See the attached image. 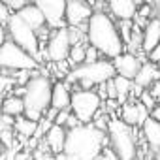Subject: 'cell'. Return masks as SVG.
<instances>
[{"mask_svg": "<svg viewBox=\"0 0 160 160\" xmlns=\"http://www.w3.org/2000/svg\"><path fill=\"white\" fill-rule=\"evenodd\" d=\"M72 43H70V34H68V27L53 30V34L49 36L47 42V58L55 64H64L68 60Z\"/></svg>", "mask_w": 160, "mask_h": 160, "instance_id": "obj_9", "label": "cell"}, {"mask_svg": "<svg viewBox=\"0 0 160 160\" xmlns=\"http://www.w3.org/2000/svg\"><path fill=\"white\" fill-rule=\"evenodd\" d=\"M117 73H115V68H113V62L111 60H106V58H100L96 62H91V64H81L77 68H72L68 73H66V83H79L83 89L79 91H92L94 85H104L108 83L109 79H113Z\"/></svg>", "mask_w": 160, "mask_h": 160, "instance_id": "obj_4", "label": "cell"}, {"mask_svg": "<svg viewBox=\"0 0 160 160\" xmlns=\"http://www.w3.org/2000/svg\"><path fill=\"white\" fill-rule=\"evenodd\" d=\"M94 13V8L83 0H70L66 2V23L68 27L81 28L83 25L87 27L91 15Z\"/></svg>", "mask_w": 160, "mask_h": 160, "instance_id": "obj_11", "label": "cell"}, {"mask_svg": "<svg viewBox=\"0 0 160 160\" xmlns=\"http://www.w3.org/2000/svg\"><path fill=\"white\" fill-rule=\"evenodd\" d=\"M17 15H19L21 21H25L36 34H40V30H43V27H45V19H43V15H42V12H40V8H38L36 4H27Z\"/></svg>", "mask_w": 160, "mask_h": 160, "instance_id": "obj_17", "label": "cell"}, {"mask_svg": "<svg viewBox=\"0 0 160 160\" xmlns=\"http://www.w3.org/2000/svg\"><path fill=\"white\" fill-rule=\"evenodd\" d=\"M70 109H64V111H58L57 113V117H55V121H53V124H57V126H66V122H68V117H70Z\"/></svg>", "mask_w": 160, "mask_h": 160, "instance_id": "obj_29", "label": "cell"}, {"mask_svg": "<svg viewBox=\"0 0 160 160\" xmlns=\"http://www.w3.org/2000/svg\"><path fill=\"white\" fill-rule=\"evenodd\" d=\"M13 122H15V121H13L12 117L0 113V134L6 132V130H13Z\"/></svg>", "mask_w": 160, "mask_h": 160, "instance_id": "obj_28", "label": "cell"}, {"mask_svg": "<svg viewBox=\"0 0 160 160\" xmlns=\"http://www.w3.org/2000/svg\"><path fill=\"white\" fill-rule=\"evenodd\" d=\"M6 32L10 34V40L15 45H19L23 51H27L40 62V36L25 21H21L17 13H12L10 21L6 23Z\"/></svg>", "mask_w": 160, "mask_h": 160, "instance_id": "obj_6", "label": "cell"}, {"mask_svg": "<svg viewBox=\"0 0 160 160\" xmlns=\"http://www.w3.org/2000/svg\"><path fill=\"white\" fill-rule=\"evenodd\" d=\"M104 89H106L108 100H117V91H115V85H113V79H109L108 83H104Z\"/></svg>", "mask_w": 160, "mask_h": 160, "instance_id": "obj_31", "label": "cell"}, {"mask_svg": "<svg viewBox=\"0 0 160 160\" xmlns=\"http://www.w3.org/2000/svg\"><path fill=\"white\" fill-rule=\"evenodd\" d=\"M151 117H152L154 121H158V122H160V104H156V108L151 111Z\"/></svg>", "mask_w": 160, "mask_h": 160, "instance_id": "obj_36", "label": "cell"}, {"mask_svg": "<svg viewBox=\"0 0 160 160\" xmlns=\"http://www.w3.org/2000/svg\"><path fill=\"white\" fill-rule=\"evenodd\" d=\"M106 132L94 128L92 124H79L66 132V143L62 151V160H96L106 149Z\"/></svg>", "mask_w": 160, "mask_h": 160, "instance_id": "obj_2", "label": "cell"}, {"mask_svg": "<svg viewBox=\"0 0 160 160\" xmlns=\"http://www.w3.org/2000/svg\"><path fill=\"white\" fill-rule=\"evenodd\" d=\"M12 17V12L8 10V6L4 2H0V25H6Z\"/></svg>", "mask_w": 160, "mask_h": 160, "instance_id": "obj_32", "label": "cell"}, {"mask_svg": "<svg viewBox=\"0 0 160 160\" xmlns=\"http://www.w3.org/2000/svg\"><path fill=\"white\" fill-rule=\"evenodd\" d=\"M141 134H143L147 145H149L154 152H158V151H160V122L154 121L152 117H149V119L141 124Z\"/></svg>", "mask_w": 160, "mask_h": 160, "instance_id": "obj_20", "label": "cell"}, {"mask_svg": "<svg viewBox=\"0 0 160 160\" xmlns=\"http://www.w3.org/2000/svg\"><path fill=\"white\" fill-rule=\"evenodd\" d=\"M149 60H151L152 64H156V66L160 64V43H158V45H156V49L149 55Z\"/></svg>", "mask_w": 160, "mask_h": 160, "instance_id": "obj_34", "label": "cell"}, {"mask_svg": "<svg viewBox=\"0 0 160 160\" xmlns=\"http://www.w3.org/2000/svg\"><path fill=\"white\" fill-rule=\"evenodd\" d=\"M6 6H8V10L12 12V13H19L28 2H25V0H6V2H4Z\"/></svg>", "mask_w": 160, "mask_h": 160, "instance_id": "obj_26", "label": "cell"}, {"mask_svg": "<svg viewBox=\"0 0 160 160\" xmlns=\"http://www.w3.org/2000/svg\"><path fill=\"white\" fill-rule=\"evenodd\" d=\"M151 117V113L143 108V104L138 102H124L122 108L119 109V119L122 122H126L128 126H141L147 119Z\"/></svg>", "mask_w": 160, "mask_h": 160, "instance_id": "obj_13", "label": "cell"}, {"mask_svg": "<svg viewBox=\"0 0 160 160\" xmlns=\"http://www.w3.org/2000/svg\"><path fill=\"white\" fill-rule=\"evenodd\" d=\"M0 141L4 143V147L12 149V145H13V130H6V132H2V134H0Z\"/></svg>", "mask_w": 160, "mask_h": 160, "instance_id": "obj_30", "label": "cell"}, {"mask_svg": "<svg viewBox=\"0 0 160 160\" xmlns=\"http://www.w3.org/2000/svg\"><path fill=\"white\" fill-rule=\"evenodd\" d=\"M96 160H117V156L113 154V151H111V149H108V147H106V149L102 151V154H100Z\"/></svg>", "mask_w": 160, "mask_h": 160, "instance_id": "obj_33", "label": "cell"}, {"mask_svg": "<svg viewBox=\"0 0 160 160\" xmlns=\"http://www.w3.org/2000/svg\"><path fill=\"white\" fill-rule=\"evenodd\" d=\"M111 62H113L115 73L124 77V79H128V81H134L138 72H139V68H141V62H139L138 55H134V53H122L117 58H113Z\"/></svg>", "mask_w": 160, "mask_h": 160, "instance_id": "obj_12", "label": "cell"}, {"mask_svg": "<svg viewBox=\"0 0 160 160\" xmlns=\"http://www.w3.org/2000/svg\"><path fill=\"white\" fill-rule=\"evenodd\" d=\"M42 160H62V156H55V154H47V156H43Z\"/></svg>", "mask_w": 160, "mask_h": 160, "instance_id": "obj_37", "label": "cell"}, {"mask_svg": "<svg viewBox=\"0 0 160 160\" xmlns=\"http://www.w3.org/2000/svg\"><path fill=\"white\" fill-rule=\"evenodd\" d=\"M66 62H68L72 68H77V66L85 64V45H72ZM72 68H70V70H72Z\"/></svg>", "mask_w": 160, "mask_h": 160, "instance_id": "obj_24", "label": "cell"}, {"mask_svg": "<svg viewBox=\"0 0 160 160\" xmlns=\"http://www.w3.org/2000/svg\"><path fill=\"white\" fill-rule=\"evenodd\" d=\"M113 85H115V91H117V102L121 104H124V100H126V96L132 92V89H134V81H128V79H124V77H121V75H115L113 77Z\"/></svg>", "mask_w": 160, "mask_h": 160, "instance_id": "obj_23", "label": "cell"}, {"mask_svg": "<svg viewBox=\"0 0 160 160\" xmlns=\"http://www.w3.org/2000/svg\"><path fill=\"white\" fill-rule=\"evenodd\" d=\"M108 141L117 160H136L138 158V139L134 136V130L132 126L122 122L119 117L109 119Z\"/></svg>", "mask_w": 160, "mask_h": 160, "instance_id": "obj_5", "label": "cell"}, {"mask_svg": "<svg viewBox=\"0 0 160 160\" xmlns=\"http://www.w3.org/2000/svg\"><path fill=\"white\" fill-rule=\"evenodd\" d=\"M139 102L143 104V108H145L149 113L156 108V100H154V96L151 94V91H141V94H139Z\"/></svg>", "mask_w": 160, "mask_h": 160, "instance_id": "obj_25", "label": "cell"}, {"mask_svg": "<svg viewBox=\"0 0 160 160\" xmlns=\"http://www.w3.org/2000/svg\"><path fill=\"white\" fill-rule=\"evenodd\" d=\"M36 6L40 8L45 25L53 30L64 28L66 23V2L64 0H38Z\"/></svg>", "mask_w": 160, "mask_h": 160, "instance_id": "obj_10", "label": "cell"}, {"mask_svg": "<svg viewBox=\"0 0 160 160\" xmlns=\"http://www.w3.org/2000/svg\"><path fill=\"white\" fill-rule=\"evenodd\" d=\"M13 130H15L21 138H34V134H36V130H38V122H32V121H28V119L23 115V117H19V119L13 122Z\"/></svg>", "mask_w": 160, "mask_h": 160, "instance_id": "obj_22", "label": "cell"}, {"mask_svg": "<svg viewBox=\"0 0 160 160\" xmlns=\"http://www.w3.org/2000/svg\"><path fill=\"white\" fill-rule=\"evenodd\" d=\"M96 60H100V53L94 47L87 45L85 47V64H91V62H96Z\"/></svg>", "mask_w": 160, "mask_h": 160, "instance_id": "obj_27", "label": "cell"}, {"mask_svg": "<svg viewBox=\"0 0 160 160\" xmlns=\"http://www.w3.org/2000/svg\"><path fill=\"white\" fill-rule=\"evenodd\" d=\"M6 43V27L0 25V47H2Z\"/></svg>", "mask_w": 160, "mask_h": 160, "instance_id": "obj_35", "label": "cell"}, {"mask_svg": "<svg viewBox=\"0 0 160 160\" xmlns=\"http://www.w3.org/2000/svg\"><path fill=\"white\" fill-rule=\"evenodd\" d=\"M0 160H2V158H0Z\"/></svg>", "mask_w": 160, "mask_h": 160, "instance_id": "obj_41", "label": "cell"}, {"mask_svg": "<svg viewBox=\"0 0 160 160\" xmlns=\"http://www.w3.org/2000/svg\"><path fill=\"white\" fill-rule=\"evenodd\" d=\"M40 62L30 57L27 51H23L19 45H15L12 40H6V43L0 47V68L2 70H23L30 72L36 70Z\"/></svg>", "mask_w": 160, "mask_h": 160, "instance_id": "obj_8", "label": "cell"}, {"mask_svg": "<svg viewBox=\"0 0 160 160\" xmlns=\"http://www.w3.org/2000/svg\"><path fill=\"white\" fill-rule=\"evenodd\" d=\"M2 115H8L12 119L25 115V104H23V96H8L2 102Z\"/></svg>", "mask_w": 160, "mask_h": 160, "instance_id": "obj_21", "label": "cell"}, {"mask_svg": "<svg viewBox=\"0 0 160 160\" xmlns=\"http://www.w3.org/2000/svg\"><path fill=\"white\" fill-rule=\"evenodd\" d=\"M70 102H72V89H70V85L66 81L53 83V91H51V109H55V111L70 109Z\"/></svg>", "mask_w": 160, "mask_h": 160, "instance_id": "obj_14", "label": "cell"}, {"mask_svg": "<svg viewBox=\"0 0 160 160\" xmlns=\"http://www.w3.org/2000/svg\"><path fill=\"white\" fill-rule=\"evenodd\" d=\"M158 77H160L158 66L152 64V62H145V64H141V68H139V72H138V75L134 79V85L138 89H147V87L154 85V81Z\"/></svg>", "mask_w": 160, "mask_h": 160, "instance_id": "obj_19", "label": "cell"}, {"mask_svg": "<svg viewBox=\"0 0 160 160\" xmlns=\"http://www.w3.org/2000/svg\"><path fill=\"white\" fill-rule=\"evenodd\" d=\"M108 8H109L111 15L117 17L119 21H132L138 13V6L132 0H111Z\"/></svg>", "mask_w": 160, "mask_h": 160, "instance_id": "obj_18", "label": "cell"}, {"mask_svg": "<svg viewBox=\"0 0 160 160\" xmlns=\"http://www.w3.org/2000/svg\"><path fill=\"white\" fill-rule=\"evenodd\" d=\"M136 160H143V158H139V156H138V158H136Z\"/></svg>", "mask_w": 160, "mask_h": 160, "instance_id": "obj_39", "label": "cell"}, {"mask_svg": "<svg viewBox=\"0 0 160 160\" xmlns=\"http://www.w3.org/2000/svg\"><path fill=\"white\" fill-rule=\"evenodd\" d=\"M66 132H68L66 128L57 126V124H53V126L47 130L43 143L47 145V149L51 151V154H55V156H62L64 143H66Z\"/></svg>", "mask_w": 160, "mask_h": 160, "instance_id": "obj_16", "label": "cell"}, {"mask_svg": "<svg viewBox=\"0 0 160 160\" xmlns=\"http://www.w3.org/2000/svg\"><path fill=\"white\" fill-rule=\"evenodd\" d=\"M51 91L53 83L47 75H34L25 85L23 104H25V117L32 122H40L43 115H47L51 108Z\"/></svg>", "mask_w": 160, "mask_h": 160, "instance_id": "obj_3", "label": "cell"}, {"mask_svg": "<svg viewBox=\"0 0 160 160\" xmlns=\"http://www.w3.org/2000/svg\"><path fill=\"white\" fill-rule=\"evenodd\" d=\"M151 160H156V158H151Z\"/></svg>", "mask_w": 160, "mask_h": 160, "instance_id": "obj_40", "label": "cell"}, {"mask_svg": "<svg viewBox=\"0 0 160 160\" xmlns=\"http://www.w3.org/2000/svg\"><path fill=\"white\" fill-rule=\"evenodd\" d=\"M154 158H156V160H160V151L156 152V156H154Z\"/></svg>", "mask_w": 160, "mask_h": 160, "instance_id": "obj_38", "label": "cell"}, {"mask_svg": "<svg viewBox=\"0 0 160 160\" xmlns=\"http://www.w3.org/2000/svg\"><path fill=\"white\" fill-rule=\"evenodd\" d=\"M85 36L89 45L108 58H117L119 55L124 53V43H122L119 27L115 25L111 15H108L102 10H94V13L91 15Z\"/></svg>", "mask_w": 160, "mask_h": 160, "instance_id": "obj_1", "label": "cell"}, {"mask_svg": "<svg viewBox=\"0 0 160 160\" xmlns=\"http://www.w3.org/2000/svg\"><path fill=\"white\" fill-rule=\"evenodd\" d=\"M102 108V100L96 91H73L70 111L81 124H91Z\"/></svg>", "mask_w": 160, "mask_h": 160, "instance_id": "obj_7", "label": "cell"}, {"mask_svg": "<svg viewBox=\"0 0 160 160\" xmlns=\"http://www.w3.org/2000/svg\"><path fill=\"white\" fill-rule=\"evenodd\" d=\"M160 43V19L158 17H152L145 23L143 27V40H141V49L151 55L156 45Z\"/></svg>", "mask_w": 160, "mask_h": 160, "instance_id": "obj_15", "label": "cell"}]
</instances>
